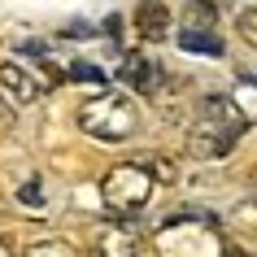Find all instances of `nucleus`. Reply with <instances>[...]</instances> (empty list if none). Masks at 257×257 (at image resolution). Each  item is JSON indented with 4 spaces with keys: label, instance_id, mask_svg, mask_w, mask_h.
I'll list each match as a JSON object with an SVG mask.
<instances>
[{
    "label": "nucleus",
    "instance_id": "obj_1",
    "mask_svg": "<svg viewBox=\"0 0 257 257\" xmlns=\"http://www.w3.org/2000/svg\"><path fill=\"white\" fill-rule=\"evenodd\" d=\"M248 131V118L244 109L231 100V96L214 92V96H201V109H196V122L188 131V153L196 162H218L235 149V140Z\"/></svg>",
    "mask_w": 257,
    "mask_h": 257
},
{
    "label": "nucleus",
    "instance_id": "obj_2",
    "mask_svg": "<svg viewBox=\"0 0 257 257\" xmlns=\"http://www.w3.org/2000/svg\"><path fill=\"white\" fill-rule=\"evenodd\" d=\"M79 126L100 144H122L140 131V109L126 92H113V87H100L96 96H87L79 105Z\"/></svg>",
    "mask_w": 257,
    "mask_h": 257
},
{
    "label": "nucleus",
    "instance_id": "obj_3",
    "mask_svg": "<svg viewBox=\"0 0 257 257\" xmlns=\"http://www.w3.org/2000/svg\"><path fill=\"white\" fill-rule=\"evenodd\" d=\"M153 188H157L153 166H144V162H118V166H109L105 179H100V205H105L113 218H136V214L149 209Z\"/></svg>",
    "mask_w": 257,
    "mask_h": 257
},
{
    "label": "nucleus",
    "instance_id": "obj_4",
    "mask_svg": "<svg viewBox=\"0 0 257 257\" xmlns=\"http://www.w3.org/2000/svg\"><path fill=\"white\" fill-rule=\"evenodd\" d=\"M48 74H40L35 66H22V61H0V92L9 96L14 105H35L44 92H48Z\"/></svg>",
    "mask_w": 257,
    "mask_h": 257
},
{
    "label": "nucleus",
    "instance_id": "obj_5",
    "mask_svg": "<svg viewBox=\"0 0 257 257\" xmlns=\"http://www.w3.org/2000/svg\"><path fill=\"white\" fill-rule=\"evenodd\" d=\"M140 248H144V235H140L136 222H109L100 235H96L92 244V257H140Z\"/></svg>",
    "mask_w": 257,
    "mask_h": 257
},
{
    "label": "nucleus",
    "instance_id": "obj_6",
    "mask_svg": "<svg viewBox=\"0 0 257 257\" xmlns=\"http://www.w3.org/2000/svg\"><path fill=\"white\" fill-rule=\"evenodd\" d=\"M118 79L131 87V92H140V96H157L162 92V66L153 61V57H140V53H131V57H122V66H118Z\"/></svg>",
    "mask_w": 257,
    "mask_h": 257
},
{
    "label": "nucleus",
    "instance_id": "obj_7",
    "mask_svg": "<svg viewBox=\"0 0 257 257\" xmlns=\"http://www.w3.org/2000/svg\"><path fill=\"white\" fill-rule=\"evenodd\" d=\"M136 31L144 40H166L170 35V9L162 0H140L136 5Z\"/></svg>",
    "mask_w": 257,
    "mask_h": 257
},
{
    "label": "nucleus",
    "instance_id": "obj_8",
    "mask_svg": "<svg viewBox=\"0 0 257 257\" xmlns=\"http://www.w3.org/2000/svg\"><path fill=\"white\" fill-rule=\"evenodd\" d=\"M179 48L183 53H209V57H222V40L214 31H196V27H183L179 31Z\"/></svg>",
    "mask_w": 257,
    "mask_h": 257
},
{
    "label": "nucleus",
    "instance_id": "obj_9",
    "mask_svg": "<svg viewBox=\"0 0 257 257\" xmlns=\"http://www.w3.org/2000/svg\"><path fill=\"white\" fill-rule=\"evenodd\" d=\"M22 257H79V248L66 244V240H57V235H44V240L27 244V253H22Z\"/></svg>",
    "mask_w": 257,
    "mask_h": 257
},
{
    "label": "nucleus",
    "instance_id": "obj_10",
    "mask_svg": "<svg viewBox=\"0 0 257 257\" xmlns=\"http://www.w3.org/2000/svg\"><path fill=\"white\" fill-rule=\"evenodd\" d=\"M214 18H218V9L209 5V0H188V27L214 31Z\"/></svg>",
    "mask_w": 257,
    "mask_h": 257
},
{
    "label": "nucleus",
    "instance_id": "obj_11",
    "mask_svg": "<svg viewBox=\"0 0 257 257\" xmlns=\"http://www.w3.org/2000/svg\"><path fill=\"white\" fill-rule=\"evenodd\" d=\"M66 79H74V83H100V87H105V70L87 66V61H74V66L66 70Z\"/></svg>",
    "mask_w": 257,
    "mask_h": 257
},
{
    "label": "nucleus",
    "instance_id": "obj_12",
    "mask_svg": "<svg viewBox=\"0 0 257 257\" xmlns=\"http://www.w3.org/2000/svg\"><path fill=\"white\" fill-rule=\"evenodd\" d=\"M235 27H240V40L248 44V48H257V9H244Z\"/></svg>",
    "mask_w": 257,
    "mask_h": 257
},
{
    "label": "nucleus",
    "instance_id": "obj_13",
    "mask_svg": "<svg viewBox=\"0 0 257 257\" xmlns=\"http://www.w3.org/2000/svg\"><path fill=\"white\" fill-rule=\"evenodd\" d=\"M18 201L27 205V209H40V205H44V192H40V183H27V188L18 192Z\"/></svg>",
    "mask_w": 257,
    "mask_h": 257
},
{
    "label": "nucleus",
    "instance_id": "obj_14",
    "mask_svg": "<svg viewBox=\"0 0 257 257\" xmlns=\"http://www.w3.org/2000/svg\"><path fill=\"white\" fill-rule=\"evenodd\" d=\"M61 35H70V40H87V35H96V31H87L83 22H74V27H66Z\"/></svg>",
    "mask_w": 257,
    "mask_h": 257
},
{
    "label": "nucleus",
    "instance_id": "obj_15",
    "mask_svg": "<svg viewBox=\"0 0 257 257\" xmlns=\"http://www.w3.org/2000/svg\"><path fill=\"white\" fill-rule=\"evenodd\" d=\"M118 31H122V18H109V22H105V35H109V40H118Z\"/></svg>",
    "mask_w": 257,
    "mask_h": 257
},
{
    "label": "nucleus",
    "instance_id": "obj_16",
    "mask_svg": "<svg viewBox=\"0 0 257 257\" xmlns=\"http://www.w3.org/2000/svg\"><path fill=\"white\" fill-rule=\"evenodd\" d=\"M0 257H14V244L5 240V235H0Z\"/></svg>",
    "mask_w": 257,
    "mask_h": 257
}]
</instances>
